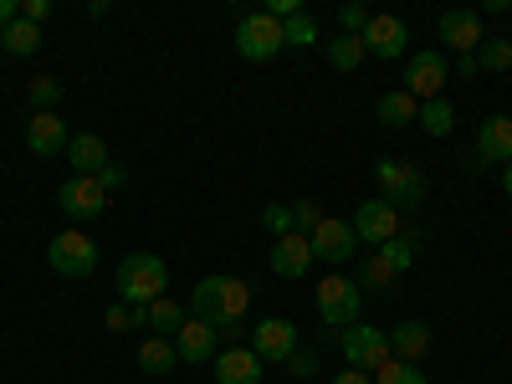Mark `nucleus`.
I'll use <instances>...</instances> for the list:
<instances>
[{"label":"nucleus","mask_w":512,"mask_h":384,"mask_svg":"<svg viewBox=\"0 0 512 384\" xmlns=\"http://www.w3.org/2000/svg\"><path fill=\"white\" fill-rule=\"evenodd\" d=\"M364 57H369V52H364V41H359V36H344V31H338V36L328 41V62H333L338 72H354Z\"/></svg>","instance_id":"cd10ccee"},{"label":"nucleus","mask_w":512,"mask_h":384,"mask_svg":"<svg viewBox=\"0 0 512 384\" xmlns=\"http://www.w3.org/2000/svg\"><path fill=\"white\" fill-rule=\"evenodd\" d=\"M180 364V349H175V338H144V349H139V369H149V374H169Z\"/></svg>","instance_id":"5701e85b"},{"label":"nucleus","mask_w":512,"mask_h":384,"mask_svg":"<svg viewBox=\"0 0 512 384\" xmlns=\"http://www.w3.org/2000/svg\"><path fill=\"white\" fill-rule=\"evenodd\" d=\"M262 226H267L272 236H292V231H297L292 205H267V210H262Z\"/></svg>","instance_id":"f704fd0d"},{"label":"nucleus","mask_w":512,"mask_h":384,"mask_svg":"<svg viewBox=\"0 0 512 384\" xmlns=\"http://www.w3.org/2000/svg\"><path fill=\"white\" fill-rule=\"evenodd\" d=\"M98 180H103V190H123V185H128V169H123V164H108Z\"/></svg>","instance_id":"ea45409f"},{"label":"nucleus","mask_w":512,"mask_h":384,"mask_svg":"<svg viewBox=\"0 0 512 384\" xmlns=\"http://www.w3.org/2000/svg\"><path fill=\"white\" fill-rule=\"evenodd\" d=\"M415 113H420V103H415L405 88L379 93V103H374V118H379L384 128H405V123H415Z\"/></svg>","instance_id":"4be33fe9"},{"label":"nucleus","mask_w":512,"mask_h":384,"mask_svg":"<svg viewBox=\"0 0 512 384\" xmlns=\"http://www.w3.org/2000/svg\"><path fill=\"white\" fill-rule=\"evenodd\" d=\"M502 190L512 195V164H502Z\"/></svg>","instance_id":"c03bdc74"},{"label":"nucleus","mask_w":512,"mask_h":384,"mask_svg":"<svg viewBox=\"0 0 512 384\" xmlns=\"http://www.w3.org/2000/svg\"><path fill=\"white\" fill-rule=\"evenodd\" d=\"M369 379H374V384H425V369L390 359V364H379V374H369Z\"/></svg>","instance_id":"2f4dec72"},{"label":"nucleus","mask_w":512,"mask_h":384,"mask_svg":"<svg viewBox=\"0 0 512 384\" xmlns=\"http://www.w3.org/2000/svg\"><path fill=\"white\" fill-rule=\"evenodd\" d=\"M31 103H36V113H57L62 82H57V77H31Z\"/></svg>","instance_id":"473e14b6"},{"label":"nucleus","mask_w":512,"mask_h":384,"mask_svg":"<svg viewBox=\"0 0 512 384\" xmlns=\"http://www.w3.org/2000/svg\"><path fill=\"white\" fill-rule=\"evenodd\" d=\"M415 246H420V236H405V231H400L395 241H384L374 256H379V262L400 277V272H410V262H415Z\"/></svg>","instance_id":"a878e982"},{"label":"nucleus","mask_w":512,"mask_h":384,"mask_svg":"<svg viewBox=\"0 0 512 384\" xmlns=\"http://www.w3.org/2000/svg\"><path fill=\"white\" fill-rule=\"evenodd\" d=\"M292 349H297V323H287V318H267V323H256L251 354L262 359V364H282Z\"/></svg>","instance_id":"ddd939ff"},{"label":"nucleus","mask_w":512,"mask_h":384,"mask_svg":"<svg viewBox=\"0 0 512 384\" xmlns=\"http://www.w3.org/2000/svg\"><path fill=\"white\" fill-rule=\"evenodd\" d=\"M246 308H251V287H246L241 277H205V282H195V292H190V313H195L200 323H210L216 333L241 328Z\"/></svg>","instance_id":"f257e3e1"},{"label":"nucleus","mask_w":512,"mask_h":384,"mask_svg":"<svg viewBox=\"0 0 512 384\" xmlns=\"http://www.w3.org/2000/svg\"><path fill=\"white\" fill-rule=\"evenodd\" d=\"M11 21H21V0H0V31H6Z\"/></svg>","instance_id":"a19ab883"},{"label":"nucleus","mask_w":512,"mask_h":384,"mask_svg":"<svg viewBox=\"0 0 512 384\" xmlns=\"http://www.w3.org/2000/svg\"><path fill=\"white\" fill-rule=\"evenodd\" d=\"M57 205L67 210L72 221H98L103 210H108V190L98 175H72L62 190H57Z\"/></svg>","instance_id":"1a4fd4ad"},{"label":"nucleus","mask_w":512,"mask_h":384,"mask_svg":"<svg viewBox=\"0 0 512 384\" xmlns=\"http://www.w3.org/2000/svg\"><path fill=\"white\" fill-rule=\"evenodd\" d=\"M446 57L441 52H420V57H410V67H405V93L415 98V103H431V98H441V88H446Z\"/></svg>","instance_id":"9b49d317"},{"label":"nucleus","mask_w":512,"mask_h":384,"mask_svg":"<svg viewBox=\"0 0 512 384\" xmlns=\"http://www.w3.org/2000/svg\"><path fill=\"white\" fill-rule=\"evenodd\" d=\"M216 384H262V359H256L251 349L216 354Z\"/></svg>","instance_id":"6ab92c4d"},{"label":"nucleus","mask_w":512,"mask_h":384,"mask_svg":"<svg viewBox=\"0 0 512 384\" xmlns=\"http://www.w3.org/2000/svg\"><path fill=\"white\" fill-rule=\"evenodd\" d=\"M282 364H287V374H297V379H313V374H318V349L297 344V349H292V354H287Z\"/></svg>","instance_id":"72a5a7b5"},{"label":"nucleus","mask_w":512,"mask_h":384,"mask_svg":"<svg viewBox=\"0 0 512 384\" xmlns=\"http://www.w3.org/2000/svg\"><path fill=\"white\" fill-rule=\"evenodd\" d=\"M441 41L456 57H472L482 47V16L477 11H446L441 16Z\"/></svg>","instance_id":"f3484780"},{"label":"nucleus","mask_w":512,"mask_h":384,"mask_svg":"<svg viewBox=\"0 0 512 384\" xmlns=\"http://www.w3.org/2000/svg\"><path fill=\"white\" fill-rule=\"evenodd\" d=\"M333 384H374V379H369V374H364V369H344V374H338V379H333Z\"/></svg>","instance_id":"79ce46f5"},{"label":"nucleus","mask_w":512,"mask_h":384,"mask_svg":"<svg viewBox=\"0 0 512 384\" xmlns=\"http://www.w3.org/2000/svg\"><path fill=\"white\" fill-rule=\"evenodd\" d=\"M175 349H180V364H210L216 359V328L190 318L180 333H175Z\"/></svg>","instance_id":"a211bd4d"},{"label":"nucleus","mask_w":512,"mask_h":384,"mask_svg":"<svg viewBox=\"0 0 512 384\" xmlns=\"http://www.w3.org/2000/svg\"><path fill=\"white\" fill-rule=\"evenodd\" d=\"M338 349H344L349 369H364V374L395 359V354H390V333L364 328V323H354V328H344V333H338Z\"/></svg>","instance_id":"0eeeda50"},{"label":"nucleus","mask_w":512,"mask_h":384,"mask_svg":"<svg viewBox=\"0 0 512 384\" xmlns=\"http://www.w3.org/2000/svg\"><path fill=\"white\" fill-rule=\"evenodd\" d=\"M308 241H313V262H328V267L354 262V251H359L354 226H349V221H333V216H323V226H318Z\"/></svg>","instance_id":"9d476101"},{"label":"nucleus","mask_w":512,"mask_h":384,"mask_svg":"<svg viewBox=\"0 0 512 384\" xmlns=\"http://www.w3.org/2000/svg\"><path fill=\"white\" fill-rule=\"evenodd\" d=\"M354 236H359V246H384V241H395L400 236V210L390 205V200H364L359 210H354Z\"/></svg>","instance_id":"6e6552de"},{"label":"nucleus","mask_w":512,"mask_h":384,"mask_svg":"<svg viewBox=\"0 0 512 384\" xmlns=\"http://www.w3.org/2000/svg\"><path fill=\"white\" fill-rule=\"evenodd\" d=\"M292 221H297V231H303V236H313V231L323 226V210H318V200H297V205H292Z\"/></svg>","instance_id":"c9c22d12"},{"label":"nucleus","mask_w":512,"mask_h":384,"mask_svg":"<svg viewBox=\"0 0 512 384\" xmlns=\"http://www.w3.org/2000/svg\"><path fill=\"white\" fill-rule=\"evenodd\" d=\"M47 262H52L57 277H93L98 246H93V236H82V231H62V236H52V246H47Z\"/></svg>","instance_id":"423d86ee"},{"label":"nucleus","mask_w":512,"mask_h":384,"mask_svg":"<svg viewBox=\"0 0 512 384\" xmlns=\"http://www.w3.org/2000/svg\"><path fill=\"white\" fill-rule=\"evenodd\" d=\"M282 47H287V41H282V21H277V16H267V11H246V16H241V26H236V52H241L246 62H272Z\"/></svg>","instance_id":"39448f33"},{"label":"nucleus","mask_w":512,"mask_h":384,"mask_svg":"<svg viewBox=\"0 0 512 384\" xmlns=\"http://www.w3.org/2000/svg\"><path fill=\"white\" fill-rule=\"evenodd\" d=\"M359 41H364V52H369V57H405L410 31H405L400 16H369V26H364Z\"/></svg>","instance_id":"4468645a"},{"label":"nucleus","mask_w":512,"mask_h":384,"mask_svg":"<svg viewBox=\"0 0 512 384\" xmlns=\"http://www.w3.org/2000/svg\"><path fill=\"white\" fill-rule=\"evenodd\" d=\"M425 349H431V328H425V323H400V328L390 333V354H395L400 364H420Z\"/></svg>","instance_id":"412c9836"},{"label":"nucleus","mask_w":512,"mask_h":384,"mask_svg":"<svg viewBox=\"0 0 512 384\" xmlns=\"http://www.w3.org/2000/svg\"><path fill=\"white\" fill-rule=\"evenodd\" d=\"M185 308L175 303V297H159V303H149V328H159V338H175L185 328Z\"/></svg>","instance_id":"bb28decb"},{"label":"nucleus","mask_w":512,"mask_h":384,"mask_svg":"<svg viewBox=\"0 0 512 384\" xmlns=\"http://www.w3.org/2000/svg\"><path fill=\"white\" fill-rule=\"evenodd\" d=\"M338 26H344V36H364V26H369V11L359 6V0H349V6L338 11Z\"/></svg>","instance_id":"4c0bfd02"},{"label":"nucleus","mask_w":512,"mask_h":384,"mask_svg":"<svg viewBox=\"0 0 512 384\" xmlns=\"http://www.w3.org/2000/svg\"><path fill=\"white\" fill-rule=\"evenodd\" d=\"M390 282H395V272L384 267L379 256H369V262L359 267V287H390Z\"/></svg>","instance_id":"e433bc0d"},{"label":"nucleus","mask_w":512,"mask_h":384,"mask_svg":"<svg viewBox=\"0 0 512 384\" xmlns=\"http://www.w3.org/2000/svg\"><path fill=\"white\" fill-rule=\"evenodd\" d=\"M36 47H41V26H31L26 16L0 31V52H6V57H31Z\"/></svg>","instance_id":"b1692460"},{"label":"nucleus","mask_w":512,"mask_h":384,"mask_svg":"<svg viewBox=\"0 0 512 384\" xmlns=\"http://www.w3.org/2000/svg\"><path fill=\"white\" fill-rule=\"evenodd\" d=\"M113 287H118V297L128 308L134 303H159L164 297V287H169V272H164V262L154 251H128L123 262H118V277H113Z\"/></svg>","instance_id":"f03ea898"},{"label":"nucleus","mask_w":512,"mask_h":384,"mask_svg":"<svg viewBox=\"0 0 512 384\" xmlns=\"http://www.w3.org/2000/svg\"><path fill=\"white\" fill-rule=\"evenodd\" d=\"M415 123H420V128H425V134H431V139H446L451 128H456V108H451L446 98H431V103H420Z\"/></svg>","instance_id":"393cba45"},{"label":"nucleus","mask_w":512,"mask_h":384,"mask_svg":"<svg viewBox=\"0 0 512 384\" xmlns=\"http://www.w3.org/2000/svg\"><path fill=\"white\" fill-rule=\"evenodd\" d=\"M308 267H313V241H308L303 231H292V236H277V241H272V272H277V277L297 282Z\"/></svg>","instance_id":"2eb2a0df"},{"label":"nucleus","mask_w":512,"mask_h":384,"mask_svg":"<svg viewBox=\"0 0 512 384\" xmlns=\"http://www.w3.org/2000/svg\"><path fill=\"white\" fill-rule=\"evenodd\" d=\"M359 313H364V287H359V282L338 277V272L318 282V318H323V328H328V333L354 328V323H359Z\"/></svg>","instance_id":"20e7f679"},{"label":"nucleus","mask_w":512,"mask_h":384,"mask_svg":"<svg viewBox=\"0 0 512 384\" xmlns=\"http://www.w3.org/2000/svg\"><path fill=\"white\" fill-rule=\"evenodd\" d=\"M456 72H461V77H472V72H482V67H477V52H472V57H456Z\"/></svg>","instance_id":"37998d69"},{"label":"nucleus","mask_w":512,"mask_h":384,"mask_svg":"<svg viewBox=\"0 0 512 384\" xmlns=\"http://www.w3.org/2000/svg\"><path fill=\"white\" fill-rule=\"evenodd\" d=\"M26 144H31V154L52 159V154H67L72 134H67V123H62L57 113H31V123H26Z\"/></svg>","instance_id":"dca6fc26"},{"label":"nucleus","mask_w":512,"mask_h":384,"mask_svg":"<svg viewBox=\"0 0 512 384\" xmlns=\"http://www.w3.org/2000/svg\"><path fill=\"white\" fill-rule=\"evenodd\" d=\"M103 323H108V333H128V328H149V308L144 303H113L108 313H103Z\"/></svg>","instance_id":"7c9ffc66"},{"label":"nucleus","mask_w":512,"mask_h":384,"mask_svg":"<svg viewBox=\"0 0 512 384\" xmlns=\"http://www.w3.org/2000/svg\"><path fill=\"white\" fill-rule=\"evenodd\" d=\"M282 41H287V47H297V52L318 47V21H313L308 11H297L292 21H282Z\"/></svg>","instance_id":"c756f323"},{"label":"nucleus","mask_w":512,"mask_h":384,"mask_svg":"<svg viewBox=\"0 0 512 384\" xmlns=\"http://www.w3.org/2000/svg\"><path fill=\"white\" fill-rule=\"evenodd\" d=\"M374 180H379V200H390L395 210H410L425 200L431 180H425L420 164H405V159H374Z\"/></svg>","instance_id":"7ed1b4c3"},{"label":"nucleus","mask_w":512,"mask_h":384,"mask_svg":"<svg viewBox=\"0 0 512 384\" xmlns=\"http://www.w3.org/2000/svg\"><path fill=\"white\" fill-rule=\"evenodd\" d=\"M487 164H512V118L507 113H492L487 123H477V164L472 169H487Z\"/></svg>","instance_id":"f8f14e48"},{"label":"nucleus","mask_w":512,"mask_h":384,"mask_svg":"<svg viewBox=\"0 0 512 384\" xmlns=\"http://www.w3.org/2000/svg\"><path fill=\"white\" fill-rule=\"evenodd\" d=\"M67 164L77 169V175H103L113 159H108V144H103L98 134H72V144H67Z\"/></svg>","instance_id":"aec40b11"},{"label":"nucleus","mask_w":512,"mask_h":384,"mask_svg":"<svg viewBox=\"0 0 512 384\" xmlns=\"http://www.w3.org/2000/svg\"><path fill=\"white\" fill-rule=\"evenodd\" d=\"M21 16H26L31 26H41V21L52 16V0H26V6H21Z\"/></svg>","instance_id":"58836bf2"},{"label":"nucleus","mask_w":512,"mask_h":384,"mask_svg":"<svg viewBox=\"0 0 512 384\" xmlns=\"http://www.w3.org/2000/svg\"><path fill=\"white\" fill-rule=\"evenodd\" d=\"M477 67H482V72H507V67H512V41H502V36H482Z\"/></svg>","instance_id":"c85d7f7f"}]
</instances>
